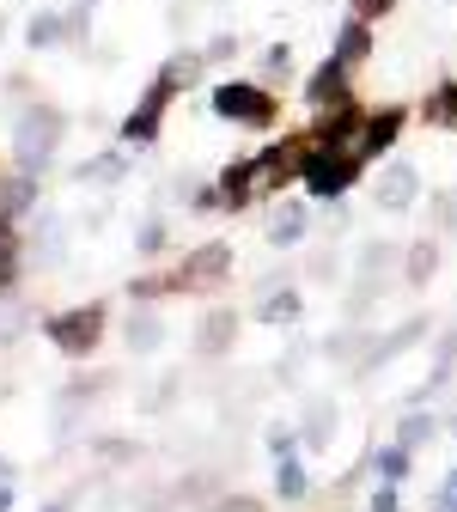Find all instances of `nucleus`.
Here are the masks:
<instances>
[{
  "mask_svg": "<svg viewBox=\"0 0 457 512\" xmlns=\"http://www.w3.org/2000/svg\"><path fill=\"white\" fill-rule=\"evenodd\" d=\"M183 98V86L171 80V74H153L147 80V92L135 98V110L122 116V128H116V141L122 147H153L159 135H165V116H171V104Z\"/></svg>",
  "mask_w": 457,
  "mask_h": 512,
  "instance_id": "6",
  "label": "nucleus"
},
{
  "mask_svg": "<svg viewBox=\"0 0 457 512\" xmlns=\"http://www.w3.org/2000/svg\"><path fill=\"white\" fill-rule=\"evenodd\" d=\"M25 49H31V55L68 49V13H55V7H37V13L25 19Z\"/></svg>",
  "mask_w": 457,
  "mask_h": 512,
  "instance_id": "23",
  "label": "nucleus"
},
{
  "mask_svg": "<svg viewBox=\"0 0 457 512\" xmlns=\"http://www.w3.org/2000/svg\"><path fill=\"white\" fill-rule=\"evenodd\" d=\"M104 330H110V305L104 299H80V305H61V311L43 317V342L61 360H92L104 348Z\"/></svg>",
  "mask_w": 457,
  "mask_h": 512,
  "instance_id": "1",
  "label": "nucleus"
},
{
  "mask_svg": "<svg viewBox=\"0 0 457 512\" xmlns=\"http://www.w3.org/2000/svg\"><path fill=\"white\" fill-rule=\"evenodd\" d=\"M293 74H299L293 43H269V49H263V61H256V80H263V86H275V92H281Z\"/></svg>",
  "mask_w": 457,
  "mask_h": 512,
  "instance_id": "33",
  "label": "nucleus"
},
{
  "mask_svg": "<svg viewBox=\"0 0 457 512\" xmlns=\"http://www.w3.org/2000/svg\"><path fill=\"white\" fill-rule=\"evenodd\" d=\"M415 202H427V183H421V171L409 165V159H390V165H378V177H372V208L378 214H415Z\"/></svg>",
  "mask_w": 457,
  "mask_h": 512,
  "instance_id": "9",
  "label": "nucleus"
},
{
  "mask_svg": "<svg viewBox=\"0 0 457 512\" xmlns=\"http://www.w3.org/2000/svg\"><path fill=\"white\" fill-rule=\"evenodd\" d=\"M159 299H177L171 293V269H153V275L128 281V305H159Z\"/></svg>",
  "mask_w": 457,
  "mask_h": 512,
  "instance_id": "37",
  "label": "nucleus"
},
{
  "mask_svg": "<svg viewBox=\"0 0 457 512\" xmlns=\"http://www.w3.org/2000/svg\"><path fill=\"white\" fill-rule=\"evenodd\" d=\"M43 512H74V500H68V494H49V500H43Z\"/></svg>",
  "mask_w": 457,
  "mask_h": 512,
  "instance_id": "49",
  "label": "nucleus"
},
{
  "mask_svg": "<svg viewBox=\"0 0 457 512\" xmlns=\"http://www.w3.org/2000/svg\"><path fill=\"white\" fill-rule=\"evenodd\" d=\"M427 512H457V470H445V476H439V488H433Z\"/></svg>",
  "mask_w": 457,
  "mask_h": 512,
  "instance_id": "46",
  "label": "nucleus"
},
{
  "mask_svg": "<svg viewBox=\"0 0 457 512\" xmlns=\"http://www.w3.org/2000/svg\"><path fill=\"white\" fill-rule=\"evenodd\" d=\"M445 433H451V439H457V403H451V415H445Z\"/></svg>",
  "mask_w": 457,
  "mask_h": 512,
  "instance_id": "50",
  "label": "nucleus"
},
{
  "mask_svg": "<svg viewBox=\"0 0 457 512\" xmlns=\"http://www.w3.org/2000/svg\"><path fill=\"white\" fill-rule=\"evenodd\" d=\"M61 135H68V116L37 98V104L13 122V171L43 177V171L55 165V153H61Z\"/></svg>",
  "mask_w": 457,
  "mask_h": 512,
  "instance_id": "4",
  "label": "nucleus"
},
{
  "mask_svg": "<svg viewBox=\"0 0 457 512\" xmlns=\"http://www.w3.org/2000/svg\"><path fill=\"white\" fill-rule=\"evenodd\" d=\"M415 116H421V128H433V135H457V74L433 80L427 98L415 104Z\"/></svg>",
  "mask_w": 457,
  "mask_h": 512,
  "instance_id": "17",
  "label": "nucleus"
},
{
  "mask_svg": "<svg viewBox=\"0 0 457 512\" xmlns=\"http://www.w3.org/2000/svg\"><path fill=\"white\" fill-rule=\"evenodd\" d=\"M397 439L409 445V452H427V445L445 439V415H433V403H409L403 421H397Z\"/></svg>",
  "mask_w": 457,
  "mask_h": 512,
  "instance_id": "22",
  "label": "nucleus"
},
{
  "mask_svg": "<svg viewBox=\"0 0 457 512\" xmlns=\"http://www.w3.org/2000/svg\"><path fill=\"white\" fill-rule=\"evenodd\" d=\"M354 275L397 281V275H403V244H390V238H360V244H354Z\"/></svg>",
  "mask_w": 457,
  "mask_h": 512,
  "instance_id": "21",
  "label": "nucleus"
},
{
  "mask_svg": "<svg viewBox=\"0 0 457 512\" xmlns=\"http://www.w3.org/2000/svg\"><path fill=\"white\" fill-rule=\"evenodd\" d=\"M202 512H269V500L263 494H238V488H220Z\"/></svg>",
  "mask_w": 457,
  "mask_h": 512,
  "instance_id": "41",
  "label": "nucleus"
},
{
  "mask_svg": "<svg viewBox=\"0 0 457 512\" xmlns=\"http://www.w3.org/2000/svg\"><path fill=\"white\" fill-rule=\"evenodd\" d=\"M336 433H342L336 397H305V403H299V445H305V452H330Z\"/></svg>",
  "mask_w": 457,
  "mask_h": 512,
  "instance_id": "12",
  "label": "nucleus"
},
{
  "mask_svg": "<svg viewBox=\"0 0 457 512\" xmlns=\"http://www.w3.org/2000/svg\"><path fill=\"white\" fill-rule=\"evenodd\" d=\"M305 232H311V208L293 202V196H281V202L269 208V220H263V238H269L275 250H299Z\"/></svg>",
  "mask_w": 457,
  "mask_h": 512,
  "instance_id": "16",
  "label": "nucleus"
},
{
  "mask_svg": "<svg viewBox=\"0 0 457 512\" xmlns=\"http://www.w3.org/2000/svg\"><path fill=\"white\" fill-rule=\"evenodd\" d=\"M330 55H336V61H348V68H366V61L378 55V31H372L360 13H348V19L336 25V43H330Z\"/></svg>",
  "mask_w": 457,
  "mask_h": 512,
  "instance_id": "19",
  "label": "nucleus"
},
{
  "mask_svg": "<svg viewBox=\"0 0 457 512\" xmlns=\"http://www.w3.org/2000/svg\"><path fill=\"white\" fill-rule=\"evenodd\" d=\"M122 177H128V153H122V147L92 153V159L74 165V183H122Z\"/></svg>",
  "mask_w": 457,
  "mask_h": 512,
  "instance_id": "30",
  "label": "nucleus"
},
{
  "mask_svg": "<svg viewBox=\"0 0 457 512\" xmlns=\"http://www.w3.org/2000/svg\"><path fill=\"white\" fill-rule=\"evenodd\" d=\"M202 49H208V68H220V61H232V55L244 49V37H238V31H214Z\"/></svg>",
  "mask_w": 457,
  "mask_h": 512,
  "instance_id": "44",
  "label": "nucleus"
},
{
  "mask_svg": "<svg viewBox=\"0 0 457 512\" xmlns=\"http://www.w3.org/2000/svg\"><path fill=\"white\" fill-rule=\"evenodd\" d=\"M25 238H19V226L13 220H0V293H13L19 281H25Z\"/></svg>",
  "mask_w": 457,
  "mask_h": 512,
  "instance_id": "26",
  "label": "nucleus"
},
{
  "mask_svg": "<svg viewBox=\"0 0 457 512\" xmlns=\"http://www.w3.org/2000/svg\"><path fill=\"white\" fill-rule=\"evenodd\" d=\"M451 7H457V0H451Z\"/></svg>",
  "mask_w": 457,
  "mask_h": 512,
  "instance_id": "53",
  "label": "nucleus"
},
{
  "mask_svg": "<svg viewBox=\"0 0 457 512\" xmlns=\"http://www.w3.org/2000/svg\"><path fill=\"white\" fill-rule=\"evenodd\" d=\"M238 336H244V311L238 305H208L202 317H195L189 348H195V360H226L238 348Z\"/></svg>",
  "mask_w": 457,
  "mask_h": 512,
  "instance_id": "11",
  "label": "nucleus"
},
{
  "mask_svg": "<svg viewBox=\"0 0 457 512\" xmlns=\"http://www.w3.org/2000/svg\"><path fill=\"white\" fill-rule=\"evenodd\" d=\"M0 37H7V19H0Z\"/></svg>",
  "mask_w": 457,
  "mask_h": 512,
  "instance_id": "51",
  "label": "nucleus"
},
{
  "mask_svg": "<svg viewBox=\"0 0 457 512\" xmlns=\"http://www.w3.org/2000/svg\"><path fill=\"white\" fill-rule=\"evenodd\" d=\"M366 512H403V482L372 476V488H366Z\"/></svg>",
  "mask_w": 457,
  "mask_h": 512,
  "instance_id": "43",
  "label": "nucleus"
},
{
  "mask_svg": "<svg viewBox=\"0 0 457 512\" xmlns=\"http://www.w3.org/2000/svg\"><path fill=\"white\" fill-rule=\"evenodd\" d=\"M86 43H92V7L80 0V7L68 13V49H86Z\"/></svg>",
  "mask_w": 457,
  "mask_h": 512,
  "instance_id": "45",
  "label": "nucleus"
},
{
  "mask_svg": "<svg viewBox=\"0 0 457 512\" xmlns=\"http://www.w3.org/2000/svg\"><path fill=\"white\" fill-rule=\"evenodd\" d=\"M122 342H128V354H135V360L159 354V348L171 342V324H165V317H159V305H128V324H122Z\"/></svg>",
  "mask_w": 457,
  "mask_h": 512,
  "instance_id": "13",
  "label": "nucleus"
},
{
  "mask_svg": "<svg viewBox=\"0 0 457 512\" xmlns=\"http://www.w3.org/2000/svg\"><path fill=\"white\" fill-rule=\"evenodd\" d=\"M208 110L232 128H250V135H269V128H281V92L263 86V80H226L208 92Z\"/></svg>",
  "mask_w": 457,
  "mask_h": 512,
  "instance_id": "2",
  "label": "nucleus"
},
{
  "mask_svg": "<svg viewBox=\"0 0 457 512\" xmlns=\"http://www.w3.org/2000/svg\"><path fill=\"white\" fill-rule=\"evenodd\" d=\"M451 378H457V324H451V330H439V342H433V366H427V378H421L427 403L451 391Z\"/></svg>",
  "mask_w": 457,
  "mask_h": 512,
  "instance_id": "24",
  "label": "nucleus"
},
{
  "mask_svg": "<svg viewBox=\"0 0 457 512\" xmlns=\"http://www.w3.org/2000/svg\"><path fill=\"white\" fill-rule=\"evenodd\" d=\"M305 281H317V287L342 281V250H336V244H317V250H305Z\"/></svg>",
  "mask_w": 457,
  "mask_h": 512,
  "instance_id": "36",
  "label": "nucleus"
},
{
  "mask_svg": "<svg viewBox=\"0 0 457 512\" xmlns=\"http://www.w3.org/2000/svg\"><path fill=\"white\" fill-rule=\"evenodd\" d=\"M439 269H445V244H439V232H421L415 244H403V287L427 293Z\"/></svg>",
  "mask_w": 457,
  "mask_h": 512,
  "instance_id": "15",
  "label": "nucleus"
},
{
  "mask_svg": "<svg viewBox=\"0 0 457 512\" xmlns=\"http://www.w3.org/2000/svg\"><path fill=\"white\" fill-rule=\"evenodd\" d=\"M13 500H19V470L0 458V512H13Z\"/></svg>",
  "mask_w": 457,
  "mask_h": 512,
  "instance_id": "48",
  "label": "nucleus"
},
{
  "mask_svg": "<svg viewBox=\"0 0 457 512\" xmlns=\"http://www.w3.org/2000/svg\"><path fill=\"white\" fill-rule=\"evenodd\" d=\"M159 74H171L183 92H189V86H202V74H208V49H171V55L159 61Z\"/></svg>",
  "mask_w": 457,
  "mask_h": 512,
  "instance_id": "31",
  "label": "nucleus"
},
{
  "mask_svg": "<svg viewBox=\"0 0 457 512\" xmlns=\"http://www.w3.org/2000/svg\"><path fill=\"white\" fill-rule=\"evenodd\" d=\"M311 360H317V342H293V348H287V360H275V378H281V384H299Z\"/></svg>",
  "mask_w": 457,
  "mask_h": 512,
  "instance_id": "39",
  "label": "nucleus"
},
{
  "mask_svg": "<svg viewBox=\"0 0 457 512\" xmlns=\"http://www.w3.org/2000/svg\"><path fill=\"white\" fill-rule=\"evenodd\" d=\"M415 122V110L409 104H378V110H360V122H354V135L342 141L354 159H366V165H378L384 153H397V141H403V128Z\"/></svg>",
  "mask_w": 457,
  "mask_h": 512,
  "instance_id": "7",
  "label": "nucleus"
},
{
  "mask_svg": "<svg viewBox=\"0 0 457 512\" xmlns=\"http://www.w3.org/2000/svg\"><path fill=\"white\" fill-rule=\"evenodd\" d=\"M250 317H256V324H269V330H293L299 317H305V293H299L293 281H287V287H275V293H256Z\"/></svg>",
  "mask_w": 457,
  "mask_h": 512,
  "instance_id": "18",
  "label": "nucleus"
},
{
  "mask_svg": "<svg viewBox=\"0 0 457 512\" xmlns=\"http://www.w3.org/2000/svg\"><path fill=\"white\" fill-rule=\"evenodd\" d=\"M366 171H372V165L354 159L342 141H311V147H305V165H299V183H305L311 202H342Z\"/></svg>",
  "mask_w": 457,
  "mask_h": 512,
  "instance_id": "3",
  "label": "nucleus"
},
{
  "mask_svg": "<svg viewBox=\"0 0 457 512\" xmlns=\"http://www.w3.org/2000/svg\"><path fill=\"white\" fill-rule=\"evenodd\" d=\"M92 452H98V464H116V470H122V464H141V458H147V445H141V439H128V433H98V439H92Z\"/></svg>",
  "mask_w": 457,
  "mask_h": 512,
  "instance_id": "34",
  "label": "nucleus"
},
{
  "mask_svg": "<svg viewBox=\"0 0 457 512\" xmlns=\"http://www.w3.org/2000/svg\"><path fill=\"white\" fill-rule=\"evenodd\" d=\"M177 391H183V372H165V378L153 384V391L141 397V415H165V409L177 403Z\"/></svg>",
  "mask_w": 457,
  "mask_h": 512,
  "instance_id": "40",
  "label": "nucleus"
},
{
  "mask_svg": "<svg viewBox=\"0 0 457 512\" xmlns=\"http://www.w3.org/2000/svg\"><path fill=\"white\" fill-rule=\"evenodd\" d=\"M86 7H98V0H86Z\"/></svg>",
  "mask_w": 457,
  "mask_h": 512,
  "instance_id": "52",
  "label": "nucleus"
},
{
  "mask_svg": "<svg viewBox=\"0 0 457 512\" xmlns=\"http://www.w3.org/2000/svg\"><path fill=\"white\" fill-rule=\"evenodd\" d=\"M409 470H415V452H409L403 439L372 445V476H384V482H409Z\"/></svg>",
  "mask_w": 457,
  "mask_h": 512,
  "instance_id": "32",
  "label": "nucleus"
},
{
  "mask_svg": "<svg viewBox=\"0 0 457 512\" xmlns=\"http://www.w3.org/2000/svg\"><path fill=\"white\" fill-rule=\"evenodd\" d=\"M238 269V250L226 238H208V244H195L183 250V263H171V293H189V299H208L232 281Z\"/></svg>",
  "mask_w": 457,
  "mask_h": 512,
  "instance_id": "5",
  "label": "nucleus"
},
{
  "mask_svg": "<svg viewBox=\"0 0 457 512\" xmlns=\"http://www.w3.org/2000/svg\"><path fill=\"white\" fill-rule=\"evenodd\" d=\"M384 293H390V281H378V275H354V287H348V299H342V324H366Z\"/></svg>",
  "mask_w": 457,
  "mask_h": 512,
  "instance_id": "27",
  "label": "nucleus"
},
{
  "mask_svg": "<svg viewBox=\"0 0 457 512\" xmlns=\"http://www.w3.org/2000/svg\"><path fill=\"white\" fill-rule=\"evenodd\" d=\"M110 384H116V372H74L68 384H61V409H68V415H74V409H92Z\"/></svg>",
  "mask_w": 457,
  "mask_h": 512,
  "instance_id": "29",
  "label": "nucleus"
},
{
  "mask_svg": "<svg viewBox=\"0 0 457 512\" xmlns=\"http://www.w3.org/2000/svg\"><path fill=\"white\" fill-rule=\"evenodd\" d=\"M433 336V317L427 311H409L403 324H390L384 336H372V348H366V360L354 366V378H366V372H378V366H390V360H403L409 348H421Z\"/></svg>",
  "mask_w": 457,
  "mask_h": 512,
  "instance_id": "10",
  "label": "nucleus"
},
{
  "mask_svg": "<svg viewBox=\"0 0 457 512\" xmlns=\"http://www.w3.org/2000/svg\"><path fill=\"white\" fill-rule=\"evenodd\" d=\"M220 488H226V482H220L214 470H189V476H177L165 494H171V506H195V512H202V506H208Z\"/></svg>",
  "mask_w": 457,
  "mask_h": 512,
  "instance_id": "28",
  "label": "nucleus"
},
{
  "mask_svg": "<svg viewBox=\"0 0 457 512\" xmlns=\"http://www.w3.org/2000/svg\"><path fill=\"white\" fill-rule=\"evenodd\" d=\"M427 220H433V232H457V183L427 196Z\"/></svg>",
  "mask_w": 457,
  "mask_h": 512,
  "instance_id": "38",
  "label": "nucleus"
},
{
  "mask_svg": "<svg viewBox=\"0 0 457 512\" xmlns=\"http://www.w3.org/2000/svg\"><path fill=\"white\" fill-rule=\"evenodd\" d=\"M348 7H354V13H360L366 25H384L390 13H397V0H348Z\"/></svg>",
  "mask_w": 457,
  "mask_h": 512,
  "instance_id": "47",
  "label": "nucleus"
},
{
  "mask_svg": "<svg viewBox=\"0 0 457 512\" xmlns=\"http://www.w3.org/2000/svg\"><path fill=\"white\" fill-rule=\"evenodd\" d=\"M165 250H171V220H165V214H147V220L135 226V256H147V263H159Z\"/></svg>",
  "mask_w": 457,
  "mask_h": 512,
  "instance_id": "35",
  "label": "nucleus"
},
{
  "mask_svg": "<svg viewBox=\"0 0 457 512\" xmlns=\"http://www.w3.org/2000/svg\"><path fill=\"white\" fill-rule=\"evenodd\" d=\"M354 104H360L354 68H348V61H336V55H323L317 68L305 74V110L311 116H336V110H354Z\"/></svg>",
  "mask_w": 457,
  "mask_h": 512,
  "instance_id": "8",
  "label": "nucleus"
},
{
  "mask_svg": "<svg viewBox=\"0 0 457 512\" xmlns=\"http://www.w3.org/2000/svg\"><path fill=\"white\" fill-rule=\"evenodd\" d=\"M263 445H269V464L287 458V452H305V445H299V427H287V421H269V427H263Z\"/></svg>",
  "mask_w": 457,
  "mask_h": 512,
  "instance_id": "42",
  "label": "nucleus"
},
{
  "mask_svg": "<svg viewBox=\"0 0 457 512\" xmlns=\"http://www.w3.org/2000/svg\"><path fill=\"white\" fill-rule=\"evenodd\" d=\"M366 348H372V330L366 324H336L330 336H317V360L323 366H342V372H354L366 360Z\"/></svg>",
  "mask_w": 457,
  "mask_h": 512,
  "instance_id": "14",
  "label": "nucleus"
},
{
  "mask_svg": "<svg viewBox=\"0 0 457 512\" xmlns=\"http://www.w3.org/2000/svg\"><path fill=\"white\" fill-rule=\"evenodd\" d=\"M37 202H43V177H31V171H13V177H0V220H31L37 214Z\"/></svg>",
  "mask_w": 457,
  "mask_h": 512,
  "instance_id": "20",
  "label": "nucleus"
},
{
  "mask_svg": "<svg viewBox=\"0 0 457 512\" xmlns=\"http://www.w3.org/2000/svg\"><path fill=\"white\" fill-rule=\"evenodd\" d=\"M317 488H311V470H305V452H287V458H275V500H287V506H299V500H311Z\"/></svg>",
  "mask_w": 457,
  "mask_h": 512,
  "instance_id": "25",
  "label": "nucleus"
}]
</instances>
